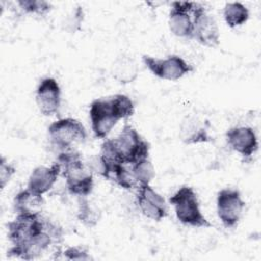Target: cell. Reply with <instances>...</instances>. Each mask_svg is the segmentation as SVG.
<instances>
[{
	"instance_id": "obj_1",
	"label": "cell",
	"mask_w": 261,
	"mask_h": 261,
	"mask_svg": "<svg viewBox=\"0 0 261 261\" xmlns=\"http://www.w3.org/2000/svg\"><path fill=\"white\" fill-rule=\"evenodd\" d=\"M56 161L61 166V175L71 195L88 197L94 188L93 172L84 162L82 155L75 151H61Z\"/></svg>"
},
{
	"instance_id": "obj_2",
	"label": "cell",
	"mask_w": 261,
	"mask_h": 261,
	"mask_svg": "<svg viewBox=\"0 0 261 261\" xmlns=\"http://www.w3.org/2000/svg\"><path fill=\"white\" fill-rule=\"evenodd\" d=\"M168 201L180 223L196 228L211 227V223L201 211L197 194L192 187L181 186Z\"/></svg>"
},
{
	"instance_id": "obj_3",
	"label": "cell",
	"mask_w": 261,
	"mask_h": 261,
	"mask_svg": "<svg viewBox=\"0 0 261 261\" xmlns=\"http://www.w3.org/2000/svg\"><path fill=\"white\" fill-rule=\"evenodd\" d=\"M48 136L54 147L61 151H68L86 141L87 130L80 120L65 117L53 121L48 126Z\"/></svg>"
},
{
	"instance_id": "obj_4",
	"label": "cell",
	"mask_w": 261,
	"mask_h": 261,
	"mask_svg": "<svg viewBox=\"0 0 261 261\" xmlns=\"http://www.w3.org/2000/svg\"><path fill=\"white\" fill-rule=\"evenodd\" d=\"M89 116L92 132L97 139H105L121 119L112 96L95 99L90 104Z\"/></svg>"
},
{
	"instance_id": "obj_5",
	"label": "cell",
	"mask_w": 261,
	"mask_h": 261,
	"mask_svg": "<svg viewBox=\"0 0 261 261\" xmlns=\"http://www.w3.org/2000/svg\"><path fill=\"white\" fill-rule=\"evenodd\" d=\"M142 60L148 70L155 76L175 82L194 71L193 65L187 62L179 55L171 54L166 58H156L150 55H143Z\"/></svg>"
},
{
	"instance_id": "obj_6",
	"label": "cell",
	"mask_w": 261,
	"mask_h": 261,
	"mask_svg": "<svg viewBox=\"0 0 261 261\" xmlns=\"http://www.w3.org/2000/svg\"><path fill=\"white\" fill-rule=\"evenodd\" d=\"M114 141L125 164L132 165L149 157V143L141 137L134 126L127 123L123 125Z\"/></svg>"
},
{
	"instance_id": "obj_7",
	"label": "cell",
	"mask_w": 261,
	"mask_h": 261,
	"mask_svg": "<svg viewBox=\"0 0 261 261\" xmlns=\"http://www.w3.org/2000/svg\"><path fill=\"white\" fill-rule=\"evenodd\" d=\"M7 237L13 248H21L44 228V219L40 214H16L7 224Z\"/></svg>"
},
{
	"instance_id": "obj_8",
	"label": "cell",
	"mask_w": 261,
	"mask_h": 261,
	"mask_svg": "<svg viewBox=\"0 0 261 261\" xmlns=\"http://www.w3.org/2000/svg\"><path fill=\"white\" fill-rule=\"evenodd\" d=\"M245 201L237 189L225 188L220 190L216 196V211L221 223L226 228L238 225L245 208Z\"/></svg>"
},
{
	"instance_id": "obj_9",
	"label": "cell",
	"mask_w": 261,
	"mask_h": 261,
	"mask_svg": "<svg viewBox=\"0 0 261 261\" xmlns=\"http://www.w3.org/2000/svg\"><path fill=\"white\" fill-rule=\"evenodd\" d=\"M193 39L203 46L215 48L220 42V33L213 15L208 13L204 6L195 2L193 8Z\"/></svg>"
},
{
	"instance_id": "obj_10",
	"label": "cell",
	"mask_w": 261,
	"mask_h": 261,
	"mask_svg": "<svg viewBox=\"0 0 261 261\" xmlns=\"http://www.w3.org/2000/svg\"><path fill=\"white\" fill-rule=\"evenodd\" d=\"M136 201L137 205L147 218L160 221L168 215V207L165 199L151 185H140Z\"/></svg>"
},
{
	"instance_id": "obj_11",
	"label": "cell",
	"mask_w": 261,
	"mask_h": 261,
	"mask_svg": "<svg viewBox=\"0 0 261 261\" xmlns=\"http://www.w3.org/2000/svg\"><path fill=\"white\" fill-rule=\"evenodd\" d=\"M194 5L195 2L191 1H174L171 3V9L168 15V27L174 36L193 39Z\"/></svg>"
},
{
	"instance_id": "obj_12",
	"label": "cell",
	"mask_w": 261,
	"mask_h": 261,
	"mask_svg": "<svg viewBox=\"0 0 261 261\" xmlns=\"http://www.w3.org/2000/svg\"><path fill=\"white\" fill-rule=\"evenodd\" d=\"M36 102L44 116L58 114L61 106V88L54 77L47 76L40 81L36 89Z\"/></svg>"
},
{
	"instance_id": "obj_13",
	"label": "cell",
	"mask_w": 261,
	"mask_h": 261,
	"mask_svg": "<svg viewBox=\"0 0 261 261\" xmlns=\"http://www.w3.org/2000/svg\"><path fill=\"white\" fill-rule=\"evenodd\" d=\"M225 139L228 147L244 159L251 158L259 148L258 137L250 126H233L226 130Z\"/></svg>"
},
{
	"instance_id": "obj_14",
	"label": "cell",
	"mask_w": 261,
	"mask_h": 261,
	"mask_svg": "<svg viewBox=\"0 0 261 261\" xmlns=\"http://www.w3.org/2000/svg\"><path fill=\"white\" fill-rule=\"evenodd\" d=\"M60 174L61 166L57 161L50 166H38L31 172L27 188L39 195H44L53 188Z\"/></svg>"
},
{
	"instance_id": "obj_15",
	"label": "cell",
	"mask_w": 261,
	"mask_h": 261,
	"mask_svg": "<svg viewBox=\"0 0 261 261\" xmlns=\"http://www.w3.org/2000/svg\"><path fill=\"white\" fill-rule=\"evenodd\" d=\"M209 123L196 117H187L180 125V139L187 145L211 141L208 134Z\"/></svg>"
},
{
	"instance_id": "obj_16",
	"label": "cell",
	"mask_w": 261,
	"mask_h": 261,
	"mask_svg": "<svg viewBox=\"0 0 261 261\" xmlns=\"http://www.w3.org/2000/svg\"><path fill=\"white\" fill-rule=\"evenodd\" d=\"M43 205V195H39L28 188L18 192L13 199V208L16 214H40Z\"/></svg>"
},
{
	"instance_id": "obj_17",
	"label": "cell",
	"mask_w": 261,
	"mask_h": 261,
	"mask_svg": "<svg viewBox=\"0 0 261 261\" xmlns=\"http://www.w3.org/2000/svg\"><path fill=\"white\" fill-rule=\"evenodd\" d=\"M112 76L119 84L133 83L139 74V67L134 58L122 54L118 56L112 65Z\"/></svg>"
},
{
	"instance_id": "obj_18",
	"label": "cell",
	"mask_w": 261,
	"mask_h": 261,
	"mask_svg": "<svg viewBox=\"0 0 261 261\" xmlns=\"http://www.w3.org/2000/svg\"><path fill=\"white\" fill-rule=\"evenodd\" d=\"M250 17L249 9L241 2H227L223 8V18L226 24L234 29L245 24Z\"/></svg>"
},
{
	"instance_id": "obj_19",
	"label": "cell",
	"mask_w": 261,
	"mask_h": 261,
	"mask_svg": "<svg viewBox=\"0 0 261 261\" xmlns=\"http://www.w3.org/2000/svg\"><path fill=\"white\" fill-rule=\"evenodd\" d=\"M101 160L105 164L108 173L109 179L113 168L118 164H125L122 160L120 152L115 144L114 139H106L101 145V151L99 154Z\"/></svg>"
},
{
	"instance_id": "obj_20",
	"label": "cell",
	"mask_w": 261,
	"mask_h": 261,
	"mask_svg": "<svg viewBox=\"0 0 261 261\" xmlns=\"http://www.w3.org/2000/svg\"><path fill=\"white\" fill-rule=\"evenodd\" d=\"M129 166L133 175L138 182V187L140 185H149L155 176V170L149 157L139 160Z\"/></svg>"
},
{
	"instance_id": "obj_21",
	"label": "cell",
	"mask_w": 261,
	"mask_h": 261,
	"mask_svg": "<svg viewBox=\"0 0 261 261\" xmlns=\"http://www.w3.org/2000/svg\"><path fill=\"white\" fill-rule=\"evenodd\" d=\"M127 165L128 164L116 165L111 172L110 179L112 178L120 188L129 191L138 188V182Z\"/></svg>"
},
{
	"instance_id": "obj_22",
	"label": "cell",
	"mask_w": 261,
	"mask_h": 261,
	"mask_svg": "<svg viewBox=\"0 0 261 261\" xmlns=\"http://www.w3.org/2000/svg\"><path fill=\"white\" fill-rule=\"evenodd\" d=\"M79 211H77V218L79 220L84 223L86 226L92 227L97 224L99 221L98 211L95 210L87 200V197H79Z\"/></svg>"
},
{
	"instance_id": "obj_23",
	"label": "cell",
	"mask_w": 261,
	"mask_h": 261,
	"mask_svg": "<svg viewBox=\"0 0 261 261\" xmlns=\"http://www.w3.org/2000/svg\"><path fill=\"white\" fill-rule=\"evenodd\" d=\"M16 4L27 13L43 15L49 12L52 8L51 3L43 0H19Z\"/></svg>"
},
{
	"instance_id": "obj_24",
	"label": "cell",
	"mask_w": 261,
	"mask_h": 261,
	"mask_svg": "<svg viewBox=\"0 0 261 261\" xmlns=\"http://www.w3.org/2000/svg\"><path fill=\"white\" fill-rule=\"evenodd\" d=\"M15 171L14 166L8 163L6 158L2 156L0 160V187L2 190L8 185L12 176L15 174Z\"/></svg>"
},
{
	"instance_id": "obj_25",
	"label": "cell",
	"mask_w": 261,
	"mask_h": 261,
	"mask_svg": "<svg viewBox=\"0 0 261 261\" xmlns=\"http://www.w3.org/2000/svg\"><path fill=\"white\" fill-rule=\"evenodd\" d=\"M63 257L67 260H90L91 256L87 249L80 247V246H73L66 248L63 252Z\"/></svg>"
}]
</instances>
